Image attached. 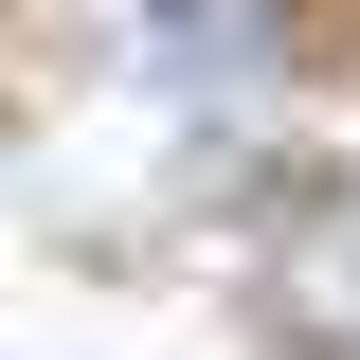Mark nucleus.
Segmentation results:
<instances>
[{
	"label": "nucleus",
	"instance_id": "nucleus-1",
	"mask_svg": "<svg viewBox=\"0 0 360 360\" xmlns=\"http://www.w3.org/2000/svg\"><path fill=\"white\" fill-rule=\"evenodd\" d=\"M270 342L360 360V198H342V217H307L288 252H270Z\"/></svg>",
	"mask_w": 360,
	"mask_h": 360
}]
</instances>
